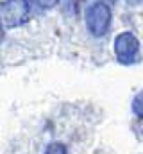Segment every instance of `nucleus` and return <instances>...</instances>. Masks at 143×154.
<instances>
[{"label": "nucleus", "mask_w": 143, "mask_h": 154, "mask_svg": "<svg viewBox=\"0 0 143 154\" xmlns=\"http://www.w3.org/2000/svg\"><path fill=\"white\" fill-rule=\"evenodd\" d=\"M111 20H113V13H111L109 4L100 2V0L93 2L86 9V14H84L86 29L95 38H102V36H106L107 32H109Z\"/></svg>", "instance_id": "1"}, {"label": "nucleus", "mask_w": 143, "mask_h": 154, "mask_svg": "<svg viewBox=\"0 0 143 154\" xmlns=\"http://www.w3.org/2000/svg\"><path fill=\"white\" fill-rule=\"evenodd\" d=\"M31 5L27 0H4L0 2V25L4 29H18L29 22Z\"/></svg>", "instance_id": "2"}, {"label": "nucleus", "mask_w": 143, "mask_h": 154, "mask_svg": "<svg viewBox=\"0 0 143 154\" xmlns=\"http://www.w3.org/2000/svg\"><path fill=\"white\" fill-rule=\"evenodd\" d=\"M113 50H114V56L120 63L129 65L136 59V56L140 52V41L132 32H120L114 38Z\"/></svg>", "instance_id": "3"}, {"label": "nucleus", "mask_w": 143, "mask_h": 154, "mask_svg": "<svg viewBox=\"0 0 143 154\" xmlns=\"http://www.w3.org/2000/svg\"><path fill=\"white\" fill-rule=\"evenodd\" d=\"M132 111H134V115H138L140 118H143V91L140 93H136L134 95V99H132Z\"/></svg>", "instance_id": "4"}, {"label": "nucleus", "mask_w": 143, "mask_h": 154, "mask_svg": "<svg viewBox=\"0 0 143 154\" xmlns=\"http://www.w3.org/2000/svg\"><path fill=\"white\" fill-rule=\"evenodd\" d=\"M45 154H66V147L65 143H59V142H54L47 147Z\"/></svg>", "instance_id": "5"}, {"label": "nucleus", "mask_w": 143, "mask_h": 154, "mask_svg": "<svg viewBox=\"0 0 143 154\" xmlns=\"http://www.w3.org/2000/svg\"><path fill=\"white\" fill-rule=\"evenodd\" d=\"M36 2H38V5H39L41 9H45V11L54 9V7L59 4V0H36Z\"/></svg>", "instance_id": "6"}, {"label": "nucleus", "mask_w": 143, "mask_h": 154, "mask_svg": "<svg viewBox=\"0 0 143 154\" xmlns=\"http://www.w3.org/2000/svg\"><path fill=\"white\" fill-rule=\"evenodd\" d=\"M4 31H5V29H4V27H2V25H0V41H2V39H4Z\"/></svg>", "instance_id": "7"}, {"label": "nucleus", "mask_w": 143, "mask_h": 154, "mask_svg": "<svg viewBox=\"0 0 143 154\" xmlns=\"http://www.w3.org/2000/svg\"><path fill=\"white\" fill-rule=\"evenodd\" d=\"M127 2H129V4H141L143 0H127Z\"/></svg>", "instance_id": "8"}, {"label": "nucleus", "mask_w": 143, "mask_h": 154, "mask_svg": "<svg viewBox=\"0 0 143 154\" xmlns=\"http://www.w3.org/2000/svg\"><path fill=\"white\" fill-rule=\"evenodd\" d=\"M100 2H106V4H114L116 0H100Z\"/></svg>", "instance_id": "9"}]
</instances>
